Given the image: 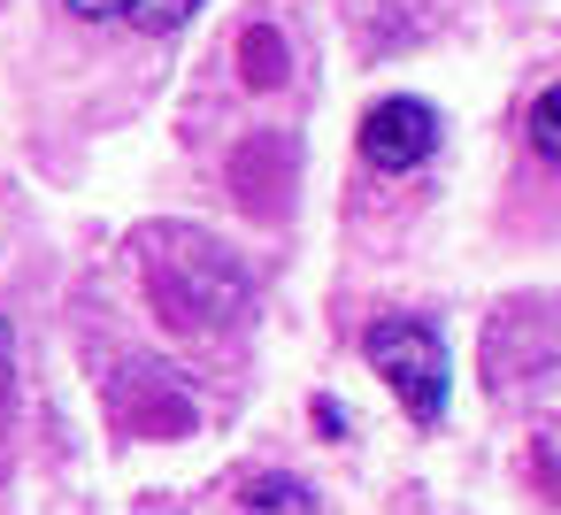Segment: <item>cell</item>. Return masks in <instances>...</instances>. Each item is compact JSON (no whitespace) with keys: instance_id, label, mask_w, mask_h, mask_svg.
<instances>
[{"instance_id":"cell-1","label":"cell","mask_w":561,"mask_h":515,"mask_svg":"<svg viewBox=\"0 0 561 515\" xmlns=\"http://www.w3.org/2000/svg\"><path fill=\"white\" fill-rule=\"evenodd\" d=\"M154 308L178 323V331H231L247 316V277L224 247H201L178 254V262H154Z\"/></svg>"},{"instance_id":"cell-2","label":"cell","mask_w":561,"mask_h":515,"mask_svg":"<svg viewBox=\"0 0 561 515\" xmlns=\"http://www.w3.org/2000/svg\"><path fill=\"white\" fill-rule=\"evenodd\" d=\"M362 354L400 392V408L415 423H438L446 415V346H438V331L423 316H377L369 339H362Z\"/></svg>"},{"instance_id":"cell-3","label":"cell","mask_w":561,"mask_h":515,"mask_svg":"<svg viewBox=\"0 0 561 515\" xmlns=\"http://www.w3.org/2000/svg\"><path fill=\"white\" fill-rule=\"evenodd\" d=\"M362 154H369L377 170H423V162L438 154V116H431V101H415V93L377 101V108L362 116Z\"/></svg>"},{"instance_id":"cell-4","label":"cell","mask_w":561,"mask_h":515,"mask_svg":"<svg viewBox=\"0 0 561 515\" xmlns=\"http://www.w3.org/2000/svg\"><path fill=\"white\" fill-rule=\"evenodd\" d=\"M231 185H239V201H247V208L277 216V208L293 201V139H285V131H262L254 147H239Z\"/></svg>"},{"instance_id":"cell-5","label":"cell","mask_w":561,"mask_h":515,"mask_svg":"<svg viewBox=\"0 0 561 515\" xmlns=\"http://www.w3.org/2000/svg\"><path fill=\"white\" fill-rule=\"evenodd\" d=\"M239 515H323V507H316V492H308L300 477L270 469V477H247V492H239Z\"/></svg>"},{"instance_id":"cell-6","label":"cell","mask_w":561,"mask_h":515,"mask_svg":"<svg viewBox=\"0 0 561 515\" xmlns=\"http://www.w3.org/2000/svg\"><path fill=\"white\" fill-rule=\"evenodd\" d=\"M239 70H247V85H262V93H277V85L293 78V62H285V39H277V24H254V32L239 39Z\"/></svg>"},{"instance_id":"cell-7","label":"cell","mask_w":561,"mask_h":515,"mask_svg":"<svg viewBox=\"0 0 561 515\" xmlns=\"http://www.w3.org/2000/svg\"><path fill=\"white\" fill-rule=\"evenodd\" d=\"M530 154L538 162H561V93L553 85L530 101Z\"/></svg>"},{"instance_id":"cell-8","label":"cell","mask_w":561,"mask_h":515,"mask_svg":"<svg viewBox=\"0 0 561 515\" xmlns=\"http://www.w3.org/2000/svg\"><path fill=\"white\" fill-rule=\"evenodd\" d=\"M193 16H201V0H139V9H131V24L154 32V39L178 32V24H193Z\"/></svg>"},{"instance_id":"cell-9","label":"cell","mask_w":561,"mask_h":515,"mask_svg":"<svg viewBox=\"0 0 561 515\" xmlns=\"http://www.w3.org/2000/svg\"><path fill=\"white\" fill-rule=\"evenodd\" d=\"M131 9L139 0H70V16H85V24H131Z\"/></svg>"},{"instance_id":"cell-10","label":"cell","mask_w":561,"mask_h":515,"mask_svg":"<svg viewBox=\"0 0 561 515\" xmlns=\"http://www.w3.org/2000/svg\"><path fill=\"white\" fill-rule=\"evenodd\" d=\"M9 377H16V331L0 323V415H9Z\"/></svg>"}]
</instances>
